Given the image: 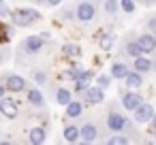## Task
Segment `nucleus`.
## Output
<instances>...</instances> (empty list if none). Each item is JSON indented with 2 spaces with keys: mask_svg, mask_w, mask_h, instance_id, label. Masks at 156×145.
<instances>
[{
  "mask_svg": "<svg viewBox=\"0 0 156 145\" xmlns=\"http://www.w3.org/2000/svg\"><path fill=\"white\" fill-rule=\"evenodd\" d=\"M11 17L15 26H30L32 22L41 19V13H37L34 9H20V11H13Z\"/></svg>",
  "mask_w": 156,
  "mask_h": 145,
  "instance_id": "obj_1",
  "label": "nucleus"
},
{
  "mask_svg": "<svg viewBox=\"0 0 156 145\" xmlns=\"http://www.w3.org/2000/svg\"><path fill=\"white\" fill-rule=\"evenodd\" d=\"M152 115H154V107H152V105L141 102L139 107H135V122H137V124H145V122H150Z\"/></svg>",
  "mask_w": 156,
  "mask_h": 145,
  "instance_id": "obj_2",
  "label": "nucleus"
},
{
  "mask_svg": "<svg viewBox=\"0 0 156 145\" xmlns=\"http://www.w3.org/2000/svg\"><path fill=\"white\" fill-rule=\"evenodd\" d=\"M0 113L5 117H9V119L17 117V105L13 102V98H7V96L0 98Z\"/></svg>",
  "mask_w": 156,
  "mask_h": 145,
  "instance_id": "obj_3",
  "label": "nucleus"
},
{
  "mask_svg": "<svg viewBox=\"0 0 156 145\" xmlns=\"http://www.w3.org/2000/svg\"><path fill=\"white\" fill-rule=\"evenodd\" d=\"M77 17H79L81 22H90V19L94 17V5H90V2H81V5L77 7Z\"/></svg>",
  "mask_w": 156,
  "mask_h": 145,
  "instance_id": "obj_4",
  "label": "nucleus"
},
{
  "mask_svg": "<svg viewBox=\"0 0 156 145\" xmlns=\"http://www.w3.org/2000/svg\"><path fill=\"white\" fill-rule=\"evenodd\" d=\"M122 105H124V109L135 111V107H139V105H141V96H139L137 92H128V94H124Z\"/></svg>",
  "mask_w": 156,
  "mask_h": 145,
  "instance_id": "obj_5",
  "label": "nucleus"
},
{
  "mask_svg": "<svg viewBox=\"0 0 156 145\" xmlns=\"http://www.w3.org/2000/svg\"><path fill=\"white\" fill-rule=\"evenodd\" d=\"M137 43H139V47H141L143 54H150V51L156 49V39H154L152 34H143V36H139Z\"/></svg>",
  "mask_w": 156,
  "mask_h": 145,
  "instance_id": "obj_6",
  "label": "nucleus"
},
{
  "mask_svg": "<svg viewBox=\"0 0 156 145\" xmlns=\"http://www.w3.org/2000/svg\"><path fill=\"white\" fill-rule=\"evenodd\" d=\"M24 88H26V79H24V77L11 75V77L7 79V90H11V92H22Z\"/></svg>",
  "mask_w": 156,
  "mask_h": 145,
  "instance_id": "obj_7",
  "label": "nucleus"
},
{
  "mask_svg": "<svg viewBox=\"0 0 156 145\" xmlns=\"http://www.w3.org/2000/svg\"><path fill=\"white\" fill-rule=\"evenodd\" d=\"M124 124H126L124 115H118V113H111V115H109V119H107V126H109L113 132H120V130H124Z\"/></svg>",
  "mask_w": 156,
  "mask_h": 145,
  "instance_id": "obj_8",
  "label": "nucleus"
},
{
  "mask_svg": "<svg viewBox=\"0 0 156 145\" xmlns=\"http://www.w3.org/2000/svg\"><path fill=\"white\" fill-rule=\"evenodd\" d=\"M24 47H26V51H30V54H37V51L43 47V41H41L39 36H28V39L24 41Z\"/></svg>",
  "mask_w": 156,
  "mask_h": 145,
  "instance_id": "obj_9",
  "label": "nucleus"
},
{
  "mask_svg": "<svg viewBox=\"0 0 156 145\" xmlns=\"http://www.w3.org/2000/svg\"><path fill=\"white\" fill-rule=\"evenodd\" d=\"M79 136H81L86 143L94 141V139H96V126H94V124H86V126L79 130Z\"/></svg>",
  "mask_w": 156,
  "mask_h": 145,
  "instance_id": "obj_10",
  "label": "nucleus"
},
{
  "mask_svg": "<svg viewBox=\"0 0 156 145\" xmlns=\"http://www.w3.org/2000/svg\"><path fill=\"white\" fill-rule=\"evenodd\" d=\"M124 83L128 85V88H141V73H126V77H124Z\"/></svg>",
  "mask_w": 156,
  "mask_h": 145,
  "instance_id": "obj_11",
  "label": "nucleus"
},
{
  "mask_svg": "<svg viewBox=\"0 0 156 145\" xmlns=\"http://www.w3.org/2000/svg\"><path fill=\"white\" fill-rule=\"evenodd\" d=\"M86 96H88V102L96 105V102H101V100H103V88H88Z\"/></svg>",
  "mask_w": 156,
  "mask_h": 145,
  "instance_id": "obj_12",
  "label": "nucleus"
},
{
  "mask_svg": "<svg viewBox=\"0 0 156 145\" xmlns=\"http://www.w3.org/2000/svg\"><path fill=\"white\" fill-rule=\"evenodd\" d=\"M135 68H137V73H147V71L152 68V62H150L147 58L137 56V58H135Z\"/></svg>",
  "mask_w": 156,
  "mask_h": 145,
  "instance_id": "obj_13",
  "label": "nucleus"
},
{
  "mask_svg": "<svg viewBox=\"0 0 156 145\" xmlns=\"http://www.w3.org/2000/svg\"><path fill=\"white\" fill-rule=\"evenodd\" d=\"M75 81H77V90H83V88L90 85V81H92V73H90V71H81V75H79Z\"/></svg>",
  "mask_w": 156,
  "mask_h": 145,
  "instance_id": "obj_14",
  "label": "nucleus"
},
{
  "mask_svg": "<svg viewBox=\"0 0 156 145\" xmlns=\"http://www.w3.org/2000/svg\"><path fill=\"white\" fill-rule=\"evenodd\" d=\"M30 143H34V145L45 143V130L43 128H32L30 130Z\"/></svg>",
  "mask_w": 156,
  "mask_h": 145,
  "instance_id": "obj_15",
  "label": "nucleus"
},
{
  "mask_svg": "<svg viewBox=\"0 0 156 145\" xmlns=\"http://www.w3.org/2000/svg\"><path fill=\"white\" fill-rule=\"evenodd\" d=\"M126 73H128L126 64H120V62H118V64H113V66H111V75H113V77H118V79H124V77H126Z\"/></svg>",
  "mask_w": 156,
  "mask_h": 145,
  "instance_id": "obj_16",
  "label": "nucleus"
},
{
  "mask_svg": "<svg viewBox=\"0 0 156 145\" xmlns=\"http://www.w3.org/2000/svg\"><path fill=\"white\" fill-rule=\"evenodd\" d=\"M64 139L71 141V143H75V141L79 139V128H75V126H66V128H64Z\"/></svg>",
  "mask_w": 156,
  "mask_h": 145,
  "instance_id": "obj_17",
  "label": "nucleus"
},
{
  "mask_svg": "<svg viewBox=\"0 0 156 145\" xmlns=\"http://www.w3.org/2000/svg\"><path fill=\"white\" fill-rule=\"evenodd\" d=\"M56 100H58L60 105H69V102H71V92L64 90V88H60V90L56 92Z\"/></svg>",
  "mask_w": 156,
  "mask_h": 145,
  "instance_id": "obj_18",
  "label": "nucleus"
},
{
  "mask_svg": "<svg viewBox=\"0 0 156 145\" xmlns=\"http://www.w3.org/2000/svg\"><path fill=\"white\" fill-rule=\"evenodd\" d=\"M28 100H30L32 105L41 107V105H43V94H41L39 90H30V92H28Z\"/></svg>",
  "mask_w": 156,
  "mask_h": 145,
  "instance_id": "obj_19",
  "label": "nucleus"
},
{
  "mask_svg": "<svg viewBox=\"0 0 156 145\" xmlns=\"http://www.w3.org/2000/svg\"><path fill=\"white\" fill-rule=\"evenodd\" d=\"M79 113H81V105H79V102H73V100H71V102L66 105V115H69V117H77Z\"/></svg>",
  "mask_w": 156,
  "mask_h": 145,
  "instance_id": "obj_20",
  "label": "nucleus"
},
{
  "mask_svg": "<svg viewBox=\"0 0 156 145\" xmlns=\"http://www.w3.org/2000/svg\"><path fill=\"white\" fill-rule=\"evenodd\" d=\"M64 54L69 58H79L81 49H79V45H64Z\"/></svg>",
  "mask_w": 156,
  "mask_h": 145,
  "instance_id": "obj_21",
  "label": "nucleus"
},
{
  "mask_svg": "<svg viewBox=\"0 0 156 145\" xmlns=\"http://www.w3.org/2000/svg\"><path fill=\"white\" fill-rule=\"evenodd\" d=\"M111 45H113V36H111V34H107V36H103V39H101V49L109 51V49H111Z\"/></svg>",
  "mask_w": 156,
  "mask_h": 145,
  "instance_id": "obj_22",
  "label": "nucleus"
},
{
  "mask_svg": "<svg viewBox=\"0 0 156 145\" xmlns=\"http://www.w3.org/2000/svg\"><path fill=\"white\" fill-rule=\"evenodd\" d=\"M126 51H128L130 56H135V58L141 56V47H139V43H128V45H126Z\"/></svg>",
  "mask_w": 156,
  "mask_h": 145,
  "instance_id": "obj_23",
  "label": "nucleus"
},
{
  "mask_svg": "<svg viewBox=\"0 0 156 145\" xmlns=\"http://www.w3.org/2000/svg\"><path fill=\"white\" fill-rule=\"evenodd\" d=\"M105 11H107L109 15H113V13L118 11V2H115V0H107V2H105Z\"/></svg>",
  "mask_w": 156,
  "mask_h": 145,
  "instance_id": "obj_24",
  "label": "nucleus"
},
{
  "mask_svg": "<svg viewBox=\"0 0 156 145\" xmlns=\"http://www.w3.org/2000/svg\"><path fill=\"white\" fill-rule=\"evenodd\" d=\"M120 5H122V9H124L126 13H133V11H135V2H133V0H122Z\"/></svg>",
  "mask_w": 156,
  "mask_h": 145,
  "instance_id": "obj_25",
  "label": "nucleus"
},
{
  "mask_svg": "<svg viewBox=\"0 0 156 145\" xmlns=\"http://www.w3.org/2000/svg\"><path fill=\"white\" fill-rule=\"evenodd\" d=\"M96 81H98V88H103V90H105V88H109V83H111V79H109L107 75H101Z\"/></svg>",
  "mask_w": 156,
  "mask_h": 145,
  "instance_id": "obj_26",
  "label": "nucleus"
},
{
  "mask_svg": "<svg viewBox=\"0 0 156 145\" xmlns=\"http://www.w3.org/2000/svg\"><path fill=\"white\" fill-rule=\"evenodd\" d=\"M109 143L111 145H126V136H113V139H109Z\"/></svg>",
  "mask_w": 156,
  "mask_h": 145,
  "instance_id": "obj_27",
  "label": "nucleus"
},
{
  "mask_svg": "<svg viewBox=\"0 0 156 145\" xmlns=\"http://www.w3.org/2000/svg\"><path fill=\"white\" fill-rule=\"evenodd\" d=\"M7 15H9V7L0 0V17H7Z\"/></svg>",
  "mask_w": 156,
  "mask_h": 145,
  "instance_id": "obj_28",
  "label": "nucleus"
},
{
  "mask_svg": "<svg viewBox=\"0 0 156 145\" xmlns=\"http://www.w3.org/2000/svg\"><path fill=\"white\" fill-rule=\"evenodd\" d=\"M69 75H71V77H73V79H77V77H79V75H81V71H79V68H77V66H73V68H71V71H69Z\"/></svg>",
  "mask_w": 156,
  "mask_h": 145,
  "instance_id": "obj_29",
  "label": "nucleus"
},
{
  "mask_svg": "<svg viewBox=\"0 0 156 145\" xmlns=\"http://www.w3.org/2000/svg\"><path fill=\"white\" fill-rule=\"evenodd\" d=\"M34 77H37V81H39V83H45V81H43V79H45V75H43V73H37Z\"/></svg>",
  "mask_w": 156,
  "mask_h": 145,
  "instance_id": "obj_30",
  "label": "nucleus"
},
{
  "mask_svg": "<svg viewBox=\"0 0 156 145\" xmlns=\"http://www.w3.org/2000/svg\"><path fill=\"white\" fill-rule=\"evenodd\" d=\"M47 5H60V0H45Z\"/></svg>",
  "mask_w": 156,
  "mask_h": 145,
  "instance_id": "obj_31",
  "label": "nucleus"
},
{
  "mask_svg": "<svg viewBox=\"0 0 156 145\" xmlns=\"http://www.w3.org/2000/svg\"><path fill=\"white\" fill-rule=\"evenodd\" d=\"M2 96H5V85L0 83V98H2Z\"/></svg>",
  "mask_w": 156,
  "mask_h": 145,
  "instance_id": "obj_32",
  "label": "nucleus"
},
{
  "mask_svg": "<svg viewBox=\"0 0 156 145\" xmlns=\"http://www.w3.org/2000/svg\"><path fill=\"white\" fill-rule=\"evenodd\" d=\"M152 119H154V126H156V115H152Z\"/></svg>",
  "mask_w": 156,
  "mask_h": 145,
  "instance_id": "obj_33",
  "label": "nucleus"
},
{
  "mask_svg": "<svg viewBox=\"0 0 156 145\" xmlns=\"http://www.w3.org/2000/svg\"><path fill=\"white\" fill-rule=\"evenodd\" d=\"M154 68H156V62H154Z\"/></svg>",
  "mask_w": 156,
  "mask_h": 145,
  "instance_id": "obj_34",
  "label": "nucleus"
}]
</instances>
